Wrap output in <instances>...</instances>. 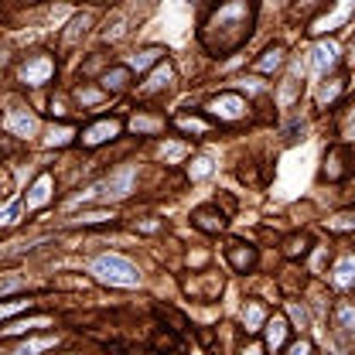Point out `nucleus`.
<instances>
[{
  "label": "nucleus",
  "mask_w": 355,
  "mask_h": 355,
  "mask_svg": "<svg viewBox=\"0 0 355 355\" xmlns=\"http://www.w3.org/2000/svg\"><path fill=\"white\" fill-rule=\"evenodd\" d=\"M133 181H137V168L133 164H123L116 168L113 175H106L99 184H92L86 191V198H99V202H120L133 191Z\"/></svg>",
  "instance_id": "7ed1b4c3"
},
{
  "label": "nucleus",
  "mask_w": 355,
  "mask_h": 355,
  "mask_svg": "<svg viewBox=\"0 0 355 355\" xmlns=\"http://www.w3.org/2000/svg\"><path fill=\"white\" fill-rule=\"evenodd\" d=\"M133 83V72L130 65H110L103 76H99V89L103 92H113V96H120V92H127Z\"/></svg>",
  "instance_id": "9d476101"
},
{
  "label": "nucleus",
  "mask_w": 355,
  "mask_h": 355,
  "mask_svg": "<svg viewBox=\"0 0 355 355\" xmlns=\"http://www.w3.org/2000/svg\"><path fill=\"white\" fill-rule=\"evenodd\" d=\"M51 324V318L48 314H31V318H14L0 335H7V338H14V335H28V331H35V328H48Z\"/></svg>",
  "instance_id": "a211bd4d"
},
{
  "label": "nucleus",
  "mask_w": 355,
  "mask_h": 355,
  "mask_svg": "<svg viewBox=\"0 0 355 355\" xmlns=\"http://www.w3.org/2000/svg\"><path fill=\"white\" fill-rule=\"evenodd\" d=\"M291 318H294V324H301V328H308V314L301 304H291Z\"/></svg>",
  "instance_id": "f704fd0d"
},
{
  "label": "nucleus",
  "mask_w": 355,
  "mask_h": 355,
  "mask_svg": "<svg viewBox=\"0 0 355 355\" xmlns=\"http://www.w3.org/2000/svg\"><path fill=\"white\" fill-rule=\"evenodd\" d=\"M55 345H58L55 335H42V338H28V342H21V345L14 349V355H42V352H48V349H55Z\"/></svg>",
  "instance_id": "aec40b11"
},
{
  "label": "nucleus",
  "mask_w": 355,
  "mask_h": 355,
  "mask_svg": "<svg viewBox=\"0 0 355 355\" xmlns=\"http://www.w3.org/2000/svg\"><path fill=\"white\" fill-rule=\"evenodd\" d=\"M164 55H168V48H161V44H147V48H140V51L130 58V72H144V69H150V65L157 69L161 62H168Z\"/></svg>",
  "instance_id": "2eb2a0df"
},
{
  "label": "nucleus",
  "mask_w": 355,
  "mask_h": 355,
  "mask_svg": "<svg viewBox=\"0 0 355 355\" xmlns=\"http://www.w3.org/2000/svg\"><path fill=\"white\" fill-rule=\"evenodd\" d=\"M106 222H113V212L110 209H99V212H83L76 225H106Z\"/></svg>",
  "instance_id": "a878e982"
},
{
  "label": "nucleus",
  "mask_w": 355,
  "mask_h": 355,
  "mask_svg": "<svg viewBox=\"0 0 355 355\" xmlns=\"http://www.w3.org/2000/svg\"><path fill=\"white\" fill-rule=\"evenodd\" d=\"M314 349H311L308 338H301V342H294V345H287V355H311Z\"/></svg>",
  "instance_id": "72a5a7b5"
},
{
  "label": "nucleus",
  "mask_w": 355,
  "mask_h": 355,
  "mask_svg": "<svg viewBox=\"0 0 355 355\" xmlns=\"http://www.w3.org/2000/svg\"><path fill=\"white\" fill-rule=\"evenodd\" d=\"M191 225L198 229V232H205V236H219L222 229H225V216H222L219 205H198L195 212H191Z\"/></svg>",
  "instance_id": "1a4fd4ad"
},
{
  "label": "nucleus",
  "mask_w": 355,
  "mask_h": 355,
  "mask_svg": "<svg viewBox=\"0 0 355 355\" xmlns=\"http://www.w3.org/2000/svg\"><path fill=\"white\" fill-rule=\"evenodd\" d=\"M175 83V69H171V62H161L150 76H147V83L140 86V92L144 96H150V92H161V89H168Z\"/></svg>",
  "instance_id": "f3484780"
},
{
  "label": "nucleus",
  "mask_w": 355,
  "mask_h": 355,
  "mask_svg": "<svg viewBox=\"0 0 355 355\" xmlns=\"http://www.w3.org/2000/svg\"><path fill=\"white\" fill-rule=\"evenodd\" d=\"M76 137H79V133L72 130V127L58 123V127H51V130H48V137H44V144H48V147H69V144H72Z\"/></svg>",
  "instance_id": "b1692460"
},
{
  "label": "nucleus",
  "mask_w": 355,
  "mask_h": 355,
  "mask_svg": "<svg viewBox=\"0 0 355 355\" xmlns=\"http://www.w3.org/2000/svg\"><path fill=\"white\" fill-rule=\"evenodd\" d=\"M355 171V150L352 144H335L324 154V178L328 181H345Z\"/></svg>",
  "instance_id": "423d86ee"
},
{
  "label": "nucleus",
  "mask_w": 355,
  "mask_h": 355,
  "mask_svg": "<svg viewBox=\"0 0 355 355\" xmlns=\"http://www.w3.org/2000/svg\"><path fill=\"white\" fill-rule=\"evenodd\" d=\"M99 96H103V92H96V89H79V99H83V103H96Z\"/></svg>",
  "instance_id": "c9c22d12"
},
{
  "label": "nucleus",
  "mask_w": 355,
  "mask_h": 355,
  "mask_svg": "<svg viewBox=\"0 0 355 355\" xmlns=\"http://www.w3.org/2000/svg\"><path fill=\"white\" fill-rule=\"evenodd\" d=\"M205 113L209 120H219V123H239L250 116V103L243 92H219L205 103Z\"/></svg>",
  "instance_id": "20e7f679"
},
{
  "label": "nucleus",
  "mask_w": 355,
  "mask_h": 355,
  "mask_svg": "<svg viewBox=\"0 0 355 355\" xmlns=\"http://www.w3.org/2000/svg\"><path fill=\"white\" fill-rule=\"evenodd\" d=\"M287 331H291V324H287V318H280V314H273V318H266L263 324V349H270V352H280L284 349V342H287Z\"/></svg>",
  "instance_id": "f8f14e48"
},
{
  "label": "nucleus",
  "mask_w": 355,
  "mask_h": 355,
  "mask_svg": "<svg viewBox=\"0 0 355 355\" xmlns=\"http://www.w3.org/2000/svg\"><path fill=\"white\" fill-rule=\"evenodd\" d=\"M89 273L99 284H106V287H137L140 284V270L123 253H103V257H96L89 263Z\"/></svg>",
  "instance_id": "f03ea898"
},
{
  "label": "nucleus",
  "mask_w": 355,
  "mask_h": 355,
  "mask_svg": "<svg viewBox=\"0 0 355 355\" xmlns=\"http://www.w3.org/2000/svg\"><path fill=\"white\" fill-rule=\"evenodd\" d=\"M342 89H345V83H342V79H335L331 86H324V89H321V106H328V103H335Z\"/></svg>",
  "instance_id": "7c9ffc66"
},
{
  "label": "nucleus",
  "mask_w": 355,
  "mask_h": 355,
  "mask_svg": "<svg viewBox=\"0 0 355 355\" xmlns=\"http://www.w3.org/2000/svg\"><path fill=\"white\" fill-rule=\"evenodd\" d=\"M311 55H314V58H311V62H314V72H321V76L338 65V44L335 42H318Z\"/></svg>",
  "instance_id": "dca6fc26"
},
{
  "label": "nucleus",
  "mask_w": 355,
  "mask_h": 355,
  "mask_svg": "<svg viewBox=\"0 0 355 355\" xmlns=\"http://www.w3.org/2000/svg\"><path fill=\"white\" fill-rule=\"evenodd\" d=\"M28 304H31V301H24V297H14V301H3V304H0V321H3V318H14L17 311H24V308H28Z\"/></svg>",
  "instance_id": "c756f323"
},
{
  "label": "nucleus",
  "mask_w": 355,
  "mask_h": 355,
  "mask_svg": "<svg viewBox=\"0 0 355 355\" xmlns=\"http://www.w3.org/2000/svg\"><path fill=\"white\" fill-rule=\"evenodd\" d=\"M191 164H195V168H188V178H191V181H202V178L212 175V161H209V157H195Z\"/></svg>",
  "instance_id": "c85d7f7f"
},
{
  "label": "nucleus",
  "mask_w": 355,
  "mask_h": 355,
  "mask_svg": "<svg viewBox=\"0 0 355 355\" xmlns=\"http://www.w3.org/2000/svg\"><path fill=\"white\" fill-rule=\"evenodd\" d=\"M161 127H164L161 120H147V116H137L133 120V130L137 133H154V130H161Z\"/></svg>",
  "instance_id": "2f4dec72"
},
{
  "label": "nucleus",
  "mask_w": 355,
  "mask_h": 355,
  "mask_svg": "<svg viewBox=\"0 0 355 355\" xmlns=\"http://www.w3.org/2000/svg\"><path fill=\"white\" fill-rule=\"evenodd\" d=\"M331 225H335V229H355V212H342V216H335Z\"/></svg>",
  "instance_id": "473e14b6"
},
{
  "label": "nucleus",
  "mask_w": 355,
  "mask_h": 355,
  "mask_svg": "<svg viewBox=\"0 0 355 355\" xmlns=\"http://www.w3.org/2000/svg\"><path fill=\"white\" fill-rule=\"evenodd\" d=\"M284 62H287V48L284 44H270V48H263V55L257 58V72L260 76H273L277 69H284Z\"/></svg>",
  "instance_id": "4468645a"
},
{
  "label": "nucleus",
  "mask_w": 355,
  "mask_h": 355,
  "mask_svg": "<svg viewBox=\"0 0 355 355\" xmlns=\"http://www.w3.org/2000/svg\"><path fill=\"white\" fill-rule=\"evenodd\" d=\"M308 253H311L308 232H294V236L284 239V257H287V260H301V257H308Z\"/></svg>",
  "instance_id": "6ab92c4d"
},
{
  "label": "nucleus",
  "mask_w": 355,
  "mask_h": 355,
  "mask_svg": "<svg viewBox=\"0 0 355 355\" xmlns=\"http://www.w3.org/2000/svg\"><path fill=\"white\" fill-rule=\"evenodd\" d=\"M178 130H184V133H205V130H209V120H202V116H178Z\"/></svg>",
  "instance_id": "bb28decb"
},
{
  "label": "nucleus",
  "mask_w": 355,
  "mask_h": 355,
  "mask_svg": "<svg viewBox=\"0 0 355 355\" xmlns=\"http://www.w3.org/2000/svg\"><path fill=\"white\" fill-rule=\"evenodd\" d=\"M349 58H352V65H355V38H352V55H349Z\"/></svg>",
  "instance_id": "58836bf2"
},
{
  "label": "nucleus",
  "mask_w": 355,
  "mask_h": 355,
  "mask_svg": "<svg viewBox=\"0 0 355 355\" xmlns=\"http://www.w3.org/2000/svg\"><path fill=\"white\" fill-rule=\"evenodd\" d=\"M349 137L355 140V113H352V120H349Z\"/></svg>",
  "instance_id": "4c0bfd02"
},
{
  "label": "nucleus",
  "mask_w": 355,
  "mask_h": 355,
  "mask_svg": "<svg viewBox=\"0 0 355 355\" xmlns=\"http://www.w3.org/2000/svg\"><path fill=\"white\" fill-rule=\"evenodd\" d=\"M17 79L24 83V86L38 89V86H48L51 79H55V58L51 55H31L28 62H21V69H17Z\"/></svg>",
  "instance_id": "39448f33"
},
{
  "label": "nucleus",
  "mask_w": 355,
  "mask_h": 355,
  "mask_svg": "<svg viewBox=\"0 0 355 355\" xmlns=\"http://www.w3.org/2000/svg\"><path fill=\"white\" fill-rule=\"evenodd\" d=\"M184 154H188V147H184V144H164V147H161V157H164L168 164H181V161H184Z\"/></svg>",
  "instance_id": "cd10ccee"
},
{
  "label": "nucleus",
  "mask_w": 355,
  "mask_h": 355,
  "mask_svg": "<svg viewBox=\"0 0 355 355\" xmlns=\"http://www.w3.org/2000/svg\"><path fill=\"white\" fill-rule=\"evenodd\" d=\"M89 24H92V17H89V14H79V17H76V21L69 24V31L62 35V44H72L76 38H79V35H86Z\"/></svg>",
  "instance_id": "393cba45"
},
{
  "label": "nucleus",
  "mask_w": 355,
  "mask_h": 355,
  "mask_svg": "<svg viewBox=\"0 0 355 355\" xmlns=\"http://www.w3.org/2000/svg\"><path fill=\"white\" fill-rule=\"evenodd\" d=\"M120 133H123V120L120 116H103V120L89 123L86 130L79 133V140H83V147H103V144L116 140Z\"/></svg>",
  "instance_id": "0eeeda50"
},
{
  "label": "nucleus",
  "mask_w": 355,
  "mask_h": 355,
  "mask_svg": "<svg viewBox=\"0 0 355 355\" xmlns=\"http://www.w3.org/2000/svg\"><path fill=\"white\" fill-rule=\"evenodd\" d=\"M253 17H257V7L253 3H225V7H216L212 17L202 24V44L212 55H232L236 48H243V44L250 42Z\"/></svg>",
  "instance_id": "f257e3e1"
},
{
  "label": "nucleus",
  "mask_w": 355,
  "mask_h": 355,
  "mask_svg": "<svg viewBox=\"0 0 355 355\" xmlns=\"http://www.w3.org/2000/svg\"><path fill=\"white\" fill-rule=\"evenodd\" d=\"M239 355H263V345H250V349H243Z\"/></svg>",
  "instance_id": "e433bc0d"
},
{
  "label": "nucleus",
  "mask_w": 355,
  "mask_h": 355,
  "mask_svg": "<svg viewBox=\"0 0 355 355\" xmlns=\"http://www.w3.org/2000/svg\"><path fill=\"white\" fill-rule=\"evenodd\" d=\"M3 127H7L10 137H31V133L38 130V120H35V113H28V110H14V113H7Z\"/></svg>",
  "instance_id": "ddd939ff"
},
{
  "label": "nucleus",
  "mask_w": 355,
  "mask_h": 355,
  "mask_svg": "<svg viewBox=\"0 0 355 355\" xmlns=\"http://www.w3.org/2000/svg\"><path fill=\"white\" fill-rule=\"evenodd\" d=\"M51 188H55V178L48 175V171H44V175H38V178H35V184L28 188L24 209H28V212H35V209H44V205L51 202Z\"/></svg>",
  "instance_id": "9b49d317"
},
{
  "label": "nucleus",
  "mask_w": 355,
  "mask_h": 355,
  "mask_svg": "<svg viewBox=\"0 0 355 355\" xmlns=\"http://www.w3.org/2000/svg\"><path fill=\"white\" fill-rule=\"evenodd\" d=\"M225 260H229V266H232L236 273H250L253 266L260 263V253H257V246H253V243L236 239V243H229V246H225Z\"/></svg>",
  "instance_id": "6e6552de"
},
{
  "label": "nucleus",
  "mask_w": 355,
  "mask_h": 355,
  "mask_svg": "<svg viewBox=\"0 0 355 355\" xmlns=\"http://www.w3.org/2000/svg\"><path fill=\"white\" fill-rule=\"evenodd\" d=\"M243 324H246V331H260L266 324V311L260 301H246V308H243Z\"/></svg>",
  "instance_id": "412c9836"
},
{
  "label": "nucleus",
  "mask_w": 355,
  "mask_h": 355,
  "mask_svg": "<svg viewBox=\"0 0 355 355\" xmlns=\"http://www.w3.org/2000/svg\"><path fill=\"white\" fill-rule=\"evenodd\" d=\"M335 324H338L342 335H355V304L352 301H342V304L335 308Z\"/></svg>",
  "instance_id": "4be33fe9"
},
{
  "label": "nucleus",
  "mask_w": 355,
  "mask_h": 355,
  "mask_svg": "<svg viewBox=\"0 0 355 355\" xmlns=\"http://www.w3.org/2000/svg\"><path fill=\"white\" fill-rule=\"evenodd\" d=\"M335 284H338V287H355V257L352 253L335 263Z\"/></svg>",
  "instance_id": "5701e85b"
}]
</instances>
